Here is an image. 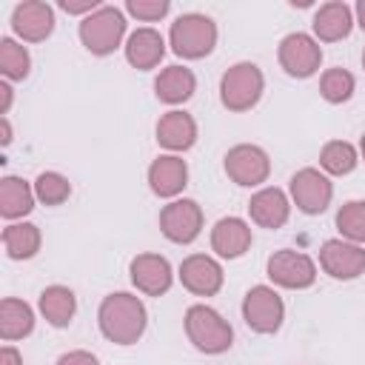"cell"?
<instances>
[{"label": "cell", "instance_id": "29", "mask_svg": "<svg viewBox=\"0 0 365 365\" xmlns=\"http://www.w3.org/2000/svg\"><path fill=\"white\" fill-rule=\"evenodd\" d=\"M29 68H31L29 51L20 43H14L11 37H3L0 40V71H3V77L6 80H23L29 74Z\"/></svg>", "mask_w": 365, "mask_h": 365}, {"label": "cell", "instance_id": "4", "mask_svg": "<svg viewBox=\"0 0 365 365\" xmlns=\"http://www.w3.org/2000/svg\"><path fill=\"white\" fill-rule=\"evenodd\" d=\"M265 88V77L257 63H237L220 80V100L228 111H248L259 103Z\"/></svg>", "mask_w": 365, "mask_h": 365}, {"label": "cell", "instance_id": "2", "mask_svg": "<svg viewBox=\"0 0 365 365\" xmlns=\"http://www.w3.org/2000/svg\"><path fill=\"white\" fill-rule=\"evenodd\" d=\"M168 40H171L174 54L185 57V60H200V57L211 54L217 46V23L205 14H197V11L180 14L171 23Z\"/></svg>", "mask_w": 365, "mask_h": 365}, {"label": "cell", "instance_id": "10", "mask_svg": "<svg viewBox=\"0 0 365 365\" xmlns=\"http://www.w3.org/2000/svg\"><path fill=\"white\" fill-rule=\"evenodd\" d=\"M160 231L177 245H188L202 231V208L194 200H174L160 211Z\"/></svg>", "mask_w": 365, "mask_h": 365}, {"label": "cell", "instance_id": "16", "mask_svg": "<svg viewBox=\"0 0 365 365\" xmlns=\"http://www.w3.org/2000/svg\"><path fill=\"white\" fill-rule=\"evenodd\" d=\"M248 214H251V220L259 228H282L288 222L291 202H288V197H285L282 188L268 185V188H259L248 200Z\"/></svg>", "mask_w": 365, "mask_h": 365}, {"label": "cell", "instance_id": "26", "mask_svg": "<svg viewBox=\"0 0 365 365\" xmlns=\"http://www.w3.org/2000/svg\"><path fill=\"white\" fill-rule=\"evenodd\" d=\"M3 248L11 259H31L40 251V228L34 222H11L3 231Z\"/></svg>", "mask_w": 365, "mask_h": 365}, {"label": "cell", "instance_id": "8", "mask_svg": "<svg viewBox=\"0 0 365 365\" xmlns=\"http://www.w3.org/2000/svg\"><path fill=\"white\" fill-rule=\"evenodd\" d=\"M225 174L245 188L262 185L271 174V160L265 154V148L251 145V143H240L234 148H228L225 154Z\"/></svg>", "mask_w": 365, "mask_h": 365}, {"label": "cell", "instance_id": "7", "mask_svg": "<svg viewBox=\"0 0 365 365\" xmlns=\"http://www.w3.org/2000/svg\"><path fill=\"white\" fill-rule=\"evenodd\" d=\"M268 279L279 288H291V291H302V288H311L314 279H317V265L308 254L302 251H291V248H282V251H274L268 257Z\"/></svg>", "mask_w": 365, "mask_h": 365}, {"label": "cell", "instance_id": "27", "mask_svg": "<svg viewBox=\"0 0 365 365\" xmlns=\"http://www.w3.org/2000/svg\"><path fill=\"white\" fill-rule=\"evenodd\" d=\"M356 163H359L356 148H354L351 143H345V140H331V143H325L322 151H319V165H322L328 174H334V177L351 174V171L356 168Z\"/></svg>", "mask_w": 365, "mask_h": 365}, {"label": "cell", "instance_id": "39", "mask_svg": "<svg viewBox=\"0 0 365 365\" xmlns=\"http://www.w3.org/2000/svg\"><path fill=\"white\" fill-rule=\"evenodd\" d=\"M359 151H362V160H365V134H362V140H359Z\"/></svg>", "mask_w": 365, "mask_h": 365}, {"label": "cell", "instance_id": "28", "mask_svg": "<svg viewBox=\"0 0 365 365\" xmlns=\"http://www.w3.org/2000/svg\"><path fill=\"white\" fill-rule=\"evenodd\" d=\"M336 228L348 242H365V200H351L336 211Z\"/></svg>", "mask_w": 365, "mask_h": 365}, {"label": "cell", "instance_id": "18", "mask_svg": "<svg viewBox=\"0 0 365 365\" xmlns=\"http://www.w3.org/2000/svg\"><path fill=\"white\" fill-rule=\"evenodd\" d=\"M188 182V165L177 154H163L148 165V185L157 197H177Z\"/></svg>", "mask_w": 365, "mask_h": 365}, {"label": "cell", "instance_id": "24", "mask_svg": "<svg viewBox=\"0 0 365 365\" xmlns=\"http://www.w3.org/2000/svg\"><path fill=\"white\" fill-rule=\"evenodd\" d=\"M34 331V311L31 305H26L23 299H14V297H6L0 302V336L6 342H14V339H23Z\"/></svg>", "mask_w": 365, "mask_h": 365}, {"label": "cell", "instance_id": "21", "mask_svg": "<svg viewBox=\"0 0 365 365\" xmlns=\"http://www.w3.org/2000/svg\"><path fill=\"white\" fill-rule=\"evenodd\" d=\"M165 54V40L157 29H137L128 34V43H125V60L140 68V71H148L154 68Z\"/></svg>", "mask_w": 365, "mask_h": 365}, {"label": "cell", "instance_id": "5", "mask_svg": "<svg viewBox=\"0 0 365 365\" xmlns=\"http://www.w3.org/2000/svg\"><path fill=\"white\" fill-rule=\"evenodd\" d=\"M123 34H125V17L114 6H100L94 14L83 17L80 23V40L97 57L111 54L120 46Z\"/></svg>", "mask_w": 365, "mask_h": 365}, {"label": "cell", "instance_id": "19", "mask_svg": "<svg viewBox=\"0 0 365 365\" xmlns=\"http://www.w3.org/2000/svg\"><path fill=\"white\" fill-rule=\"evenodd\" d=\"M157 143L168 151H188L197 143V123L188 111H165L157 123Z\"/></svg>", "mask_w": 365, "mask_h": 365}, {"label": "cell", "instance_id": "32", "mask_svg": "<svg viewBox=\"0 0 365 365\" xmlns=\"http://www.w3.org/2000/svg\"><path fill=\"white\" fill-rule=\"evenodd\" d=\"M171 9L168 0H128L125 3V11L134 14L137 20H145V23H154L160 17H165Z\"/></svg>", "mask_w": 365, "mask_h": 365}, {"label": "cell", "instance_id": "14", "mask_svg": "<svg viewBox=\"0 0 365 365\" xmlns=\"http://www.w3.org/2000/svg\"><path fill=\"white\" fill-rule=\"evenodd\" d=\"M131 282L137 285V291L148 294V297H160L171 288L174 274H171V262L160 254H137L128 265Z\"/></svg>", "mask_w": 365, "mask_h": 365}, {"label": "cell", "instance_id": "20", "mask_svg": "<svg viewBox=\"0 0 365 365\" xmlns=\"http://www.w3.org/2000/svg\"><path fill=\"white\" fill-rule=\"evenodd\" d=\"M351 29H354V14H351V6L342 0L322 3L314 14V34L325 43L345 40L351 34Z\"/></svg>", "mask_w": 365, "mask_h": 365}, {"label": "cell", "instance_id": "33", "mask_svg": "<svg viewBox=\"0 0 365 365\" xmlns=\"http://www.w3.org/2000/svg\"><path fill=\"white\" fill-rule=\"evenodd\" d=\"M60 9L68 14H94L100 9V0H60Z\"/></svg>", "mask_w": 365, "mask_h": 365}, {"label": "cell", "instance_id": "25", "mask_svg": "<svg viewBox=\"0 0 365 365\" xmlns=\"http://www.w3.org/2000/svg\"><path fill=\"white\" fill-rule=\"evenodd\" d=\"M34 188L20 177H3L0 180V214L6 220L26 217L34 208Z\"/></svg>", "mask_w": 365, "mask_h": 365}, {"label": "cell", "instance_id": "30", "mask_svg": "<svg viewBox=\"0 0 365 365\" xmlns=\"http://www.w3.org/2000/svg\"><path fill=\"white\" fill-rule=\"evenodd\" d=\"M354 86H356V80H354V74L348 68H328L319 77V94L328 103H345V100H351Z\"/></svg>", "mask_w": 365, "mask_h": 365}, {"label": "cell", "instance_id": "23", "mask_svg": "<svg viewBox=\"0 0 365 365\" xmlns=\"http://www.w3.org/2000/svg\"><path fill=\"white\" fill-rule=\"evenodd\" d=\"M37 308L43 314V319L54 328H66L71 319H74V311H77V297L71 288L66 285H48L43 288L40 299H37Z\"/></svg>", "mask_w": 365, "mask_h": 365}, {"label": "cell", "instance_id": "6", "mask_svg": "<svg viewBox=\"0 0 365 365\" xmlns=\"http://www.w3.org/2000/svg\"><path fill=\"white\" fill-rule=\"evenodd\" d=\"M242 319L257 334H274V331H279V325L285 319L282 297L274 288H268V285L248 288V294L242 299Z\"/></svg>", "mask_w": 365, "mask_h": 365}, {"label": "cell", "instance_id": "22", "mask_svg": "<svg viewBox=\"0 0 365 365\" xmlns=\"http://www.w3.org/2000/svg\"><path fill=\"white\" fill-rule=\"evenodd\" d=\"M197 88V77L191 68L185 66H168L157 74L154 80V91H157V100L168 103V106H180L185 103Z\"/></svg>", "mask_w": 365, "mask_h": 365}, {"label": "cell", "instance_id": "17", "mask_svg": "<svg viewBox=\"0 0 365 365\" xmlns=\"http://www.w3.org/2000/svg\"><path fill=\"white\" fill-rule=\"evenodd\" d=\"M211 248L222 259H237L251 248V225L240 217H222L211 228Z\"/></svg>", "mask_w": 365, "mask_h": 365}, {"label": "cell", "instance_id": "36", "mask_svg": "<svg viewBox=\"0 0 365 365\" xmlns=\"http://www.w3.org/2000/svg\"><path fill=\"white\" fill-rule=\"evenodd\" d=\"M0 91H3V111L0 114H9V108H11V86L0 83Z\"/></svg>", "mask_w": 365, "mask_h": 365}, {"label": "cell", "instance_id": "40", "mask_svg": "<svg viewBox=\"0 0 365 365\" xmlns=\"http://www.w3.org/2000/svg\"><path fill=\"white\" fill-rule=\"evenodd\" d=\"M362 66H365V51H362Z\"/></svg>", "mask_w": 365, "mask_h": 365}, {"label": "cell", "instance_id": "35", "mask_svg": "<svg viewBox=\"0 0 365 365\" xmlns=\"http://www.w3.org/2000/svg\"><path fill=\"white\" fill-rule=\"evenodd\" d=\"M0 365H23V356L14 345H3L0 348Z\"/></svg>", "mask_w": 365, "mask_h": 365}, {"label": "cell", "instance_id": "37", "mask_svg": "<svg viewBox=\"0 0 365 365\" xmlns=\"http://www.w3.org/2000/svg\"><path fill=\"white\" fill-rule=\"evenodd\" d=\"M0 128H3V145H9V143H11V125H9L6 117L0 120Z\"/></svg>", "mask_w": 365, "mask_h": 365}, {"label": "cell", "instance_id": "12", "mask_svg": "<svg viewBox=\"0 0 365 365\" xmlns=\"http://www.w3.org/2000/svg\"><path fill=\"white\" fill-rule=\"evenodd\" d=\"M319 265L334 279H356L365 274V248L348 240H325L319 248Z\"/></svg>", "mask_w": 365, "mask_h": 365}, {"label": "cell", "instance_id": "38", "mask_svg": "<svg viewBox=\"0 0 365 365\" xmlns=\"http://www.w3.org/2000/svg\"><path fill=\"white\" fill-rule=\"evenodd\" d=\"M356 23H359V29L365 31V0L356 3Z\"/></svg>", "mask_w": 365, "mask_h": 365}, {"label": "cell", "instance_id": "31", "mask_svg": "<svg viewBox=\"0 0 365 365\" xmlns=\"http://www.w3.org/2000/svg\"><path fill=\"white\" fill-rule=\"evenodd\" d=\"M68 194H71V182L57 171H43L34 180V197L43 205H60L68 200Z\"/></svg>", "mask_w": 365, "mask_h": 365}, {"label": "cell", "instance_id": "11", "mask_svg": "<svg viewBox=\"0 0 365 365\" xmlns=\"http://www.w3.org/2000/svg\"><path fill=\"white\" fill-rule=\"evenodd\" d=\"M334 185L319 168H299L291 177V200L302 214H322L331 205Z\"/></svg>", "mask_w": 365, "mask_h": 365}, {"label": "cell", "instance_id": "34", "mask_svg": "<svg viewBox=\"0 0 365 365\" xmlns=\"http://www.w3.org/2000/svg\"><path fill=\"white\" fill-rule=\"evenodd\" d=\"M57 365H100V359L88 351H68L57 359Z\"/></svg>", "mask_w": 365, "mask_h": 365}, {"label": "cell", "instance_id": "1", "mask_svg": "<svg viewBox=\"0 0 365 365\" xmlns=\"http://www.w3.org/2000/svg\"><path fill=\"white\" fill-rule=\"evenodd\" d=\"M97 322H100V331H103V336L108 342H114V345H134L145 334L148 314H145V305H143L140 297L117 291V294H108L100 302Z\"/></svg>", "mask_w": 365, "mask_h": 365}, {"label": "cell", "instance_id": "9", "mask_svg": "<svg viewBox=\"0 0 365 365\" xmlns=\"http://www.w3.org/2000/svg\"><path fill=\"white\" fill-rule=\"evenodd\" d=\"M277 57H279V66L285 68V74L305 80V77L317 74V68L322 63V48L311 34L294 31V34L282 37Z\"/></svg>", "mask_w": 365, "mask_h": 365}, {"label": "cell", "instance_id": "13", "mask_svg": "<svg viewBox=\"0 0 365 365\" xmlns=\"http://www.w3.org/2000/svg\"><path fill=\"white\" fill-rule=\"evenodd\" d=\"M222 265L208 254H191L180 262V282L197 297H214L222 288Z\"/></svg>", "mask_w": 365, "mask_h": 365}, {"label": "cell", "instance_id": "3", "mask_svg": "<svg viewBox=\"0 0 365 365\" xmlns=\"http://www.w3.org/2000/svg\"><path fill=\"white\" fill-rule=\"evenodd\" d=\"M185 334L202 354H222L234 342V331L222 314H217L211 305H191L185 311Z\"/></svg>", "mask_w": 365, "mask_h": 365}, {"label": "cell", "instance_id": "15", "mask_svg": "<svg viewBox=\"0 0 365 365\" xmlns=\"http://www.w3.org/2000/svg\"><path fill=\"white\" fill-rule=\"evenodd\" d=\"M11 29L29 43H40L54 31V9L43 0H26L11 11Z\"/></svg>", "mask_w": 365, "mask_h": 365}]
</instances>
